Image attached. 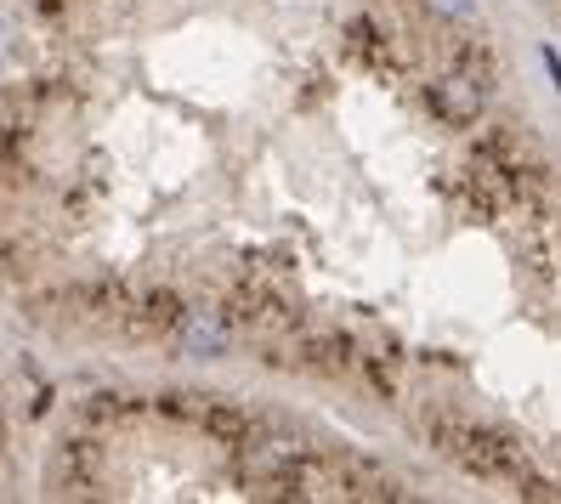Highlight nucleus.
Segmentation results:
<instances>
[{"mask_svg":"<svg viewBox=\"0 0 561 504\" xmlns=\"http://www.w3.org/2000/svg\"><path fill=\"white\" fill-rule=\"evenodd\" d=\"M182 352H193V357H221V352H227V329H221L216 318H205V312H193V318L182 323Z\"/></svg>","mask_w":561,"mask_h":504,"instance_id":"nucleus-1","label":"nucleus"},{"mask_svg":"<svg viewBox=\"0 0 561 504\" xmlns=\"http://www.w3.org/2000/svg\"><path fill=\"white\" fill-rule=\"evenodd\" d=\"M437 12H448V18H471L477 12V0H432Z\"/></svg>","mask_w":561,"mask_h":504,"instance_id":"nucleus-2","label":"nucleus"},{"mask_svg":"<svg viewBox=\"0 0 561 504\" xmlns=\"http://www.w3.org/2000/svg\"><path fill=\"white\" fill-rule=\"evenodd\" d=\"M539 57H545V69H550V85L561 91V57H556V46H539Z\"/></svg>","mask_w":561,"mask_h":504,"instance_id":"nucleus-3","label":"nucleus"},{"mask_svg":"<svg viewBox=\"0 0 561 504\" xmlns=\"http://www.w3.org/2000/svg\"><path fill=\"white\" fill-rule=\"evenodd\" d=\"M7 35H12V23H7V18H0V51H7Z\"/></svg>","mask_w":561,"mask_h":504,"instance_id":"nucleus-4","label":"nucleus"}]
</instances>
